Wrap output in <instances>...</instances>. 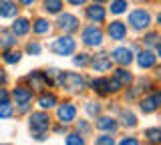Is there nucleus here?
Listing matches in <instances>:
<instances>
[{"label": "nucleus", "instance_id": "f257e3e1", "mask_svg": "<svg viewBox=\"0 0 161 145\" xmlns=\"http://www.w3.org/2000/svg\"><path fill=\"white\" fill-rule=\"evenodd\" d=\"M151 22H153V16H151V12L147 8H135V10H131L129 16H127V24H129V28L133 32L149 31Z\"/></svg>", "mask_w": 161, "mask_h": 145}, {"label": "nucleus", "instance_id": "f03ea898", "mask_svg": "<svg viewBox=\"0 0 161 145\" xmlns=\"http://www.w3.org/2000/svg\"><path fill=\"white\" fill-rule=\"evenodd\" d=\"M105 41V31L99 24H87L80 31V42L87 48H99Z\"/></svg>", "mask_w": 161, "mask_h": 145}, {"label": "nucleus", "instance_id": "7ed1b4c3", "mask_svg": "<svg viewBox=\"0 0 161 145\" xmlns=\"http://www.w3.org/2000/svg\"><path fill=\"white\" fill-rule=\"evenodd\" d=\"M48 48H50V53L58 54V57H70V54L77 53V41L70 34H63V36L54 38Z\"/></svg>", "mask_w": 161, "mask_h": 145}, {"label": "nucleus", "instance_id": "20e7f679", "mask_svg": "<svg viewBox=\"0 0 161 145\" xmlns=\"http://www.w3.org/2000/svg\"><path fill=\"white\" fill-rule=\"evenodd\" d=\"M50 127H53V121H50L48 111L40 109V111H34V113L28 115V129H30V133H47Z\"/></svg>", "mask_w": 161, "mask_h": 145}, {"label": "nucleus", "instance_id": "39448f33", "mask_svg": "<svg viewBox=\"0 0 161 145\" xmlns=\"http://www.w3.org/2000/svg\"><path fill=\"white\" fill-rule=\"evenodd\" d=\"M54 26H57L63 34H73V32L80 31V20H79V16H75L73 12H60V14H57Z\"/></svg>", "mask_w": 161, "mask_h": 145}, {"label": "nucleus", "instance_id": "423d86ee", "mask_svg": "<svg viewBox=\"0 0 161 145\" xmlns=\"http://www.w3.org/2000/svg\"><path fill=\"white\" fill-rule=\"evenodd\" d=\"M24 83H26V87H30L32 91H36V93L44 91V89H48V87H53L44 71H32V73H28L26 77H24Z\"/></svg>", "mask_w": 161, "mask_h": 145}, {"label": "nucleus", "instance_id": "0eeeda50", "mask_svg": "<svg viewBox=\"0 0 161 145\" xmlns=\"http://www.w3.org/2000/svg\"><path fill=\"white\" fill-rule=\"evenodd\" d=\"M77 113H79V109L73 101H64V103L57 105V119L64 125H70L77 121Z\"/></svg>", "mask_w": 161, "mask_h": 145}, {"label": "nucleus", "instance_id": "6e6552de", "mask_svg": "<svg viewBox=\"0 0 161 145\" xmlns=\"http://www.w3.org/2000/svg\"><path fill=\"white\" fill-rule=\"evenodd\" d=\"M63 89H67L69 93L80 95L85 89H87V79H85L80 73H67V79H64Z\"/></svg>", "mask_w": 161, "mask_h": 145}, {"label": "nucleus", "instance_id": "1a4fd4ad", "mask_svg": "<svg viewBox=\"0 0 161 145\" xmlns=\"http://www.w3.org/2000/svg\"><path fill=\"white\" fill-rule=\"evenodd\" d=\"M105 34L115 42H123L125 38H127V34H129V26H127V22H123V20H113V22L107 24Z\"/></svg>", "mask_w": 161, "mask_h": 145}, {"label": "nucleus", "instance_id": "9d476101", "mask_svg": "<svg viewBox=\"0 0 161 145\" xmlns=\"http://www.w3.org/2000/svg\"><path fill=\"white\" fill-rule=\"evenodd\" d=\"M109 57L113 59V63L119 64V67H129V64L135 61L133 48H129V47H115L113 51L109 53Z\"/></svg>", "mask_w": 161, "mask_h": 145}, {"label": "nucleus", "instance_id": "9b49d317", "mask_svg": "<svg viewBox=\"0 0 161 145\" xmlns=\"http://www.w3.org/2000/svg\"><path fill=\"white\" fill-rule=\"evenodd\" d=\"M85 16L91 24H105L107 20V8H103L101 2H93L85 8Z\"/></svg>", "mask_w": 161, "mask_h": 145}, {"label": "nucleus", "instance_id": "f8f14e48", "mask_svg": "<svg viewBox=\"0 0 161 145\" xmlns=\"http://www.w3.org/2000/svg\"><path fill=\"white\" fill-rule=\"evenodd\" d=\"M135 63L141 71H149V69H155V64H157V54L151 48H143L135 54Z\"/></svg>", "mask_w": 161, "mask_h": 145}, {"label": "nucleus", "instance_id": "ddd939ff", "mask_svg": "<svg viewBox=\"0 0 161 145\" xmlns=\"http://www.w3.org/2000/svg\"><path fill=\"white\" fill-rule=\"evenodd\" d=\"M89 67L93 69L95 73H109L111 69H113V59H111L107 53H99V54H95V57H91Z\"/></svg>", "mask_w": 161, "mask_h": 145}, {"label": "nucleus", "instance_id": "4468645a", "mask_svg": "<svg viewBox=\"0 0 161 145\" xmlns=\"http://www.w3.org/2000/svg\"><path fill=\"white\" fill-rule=\"evenodd\" d=\"M36 105L40 109H44V111H50V109H57L58 105V95L54 91H48V89H44V91L38 93L36 97Z\"/></svg>", "mask_w": 161, "mask_h": 145}, {"label": "nucleus", "instance_id": "2eb2a0df", "mask_svg": "<svg viewBox=\"0 0 161 145\" xmlns=\"http://www.w3.org/2000/svg\"><path fill=\"white\" fill-rule=\"evenodd\" d=\"M95 127H97L101 133H115L121 125H119V119H115V117H109V115H99L97 121H95Z\"/></svg>", "mask_w": 161, "mask_h": 145}, {"label": "nucleus", "instance_id": "dca6fc26", "mask_svg": "<svg viewBox=\"0 0 161 145\" xmlns=\"http://www.w3.org/2000/svg\"><path fill=\"white\" fill-rule=\"evenodd\" d=\"M10 97L16 101V105H22V103H32V97H34V91L26 85H16L10 93Z\"/></svg>", "mask_w": 161, "mask_h": 145}, {"label": "nucleus", "instance_id": "f3484780", "mask_svg": "<svg viewBox=\"0 0 161 145\" xmlns=\"http://www.w3.org/2000/svg\"><path fill=\"white\" fill-rule=\"evenodd\" d=\"M12 34L16 38H22V36H26V34L32 31V22L28 20V18H24V16H16V18H12Z\"/></svg>", "mask_w": 161, "mask_h": 145}, {"label": "nucleus", "instance_id": "a211bd4d", "mask_svg": "<svg viewBox=\"0 0 161 145\" xmlns=\"http://www.w3.org/2000/svg\"><path fill=\"white\" fill-rule=\"evenodd\" d=\"M18 2L16 0H0V18H16L18 16Z\"/></svg>", "mask_w": 161, "mask_h": 145}, {"label": "nucleus", "instance_id": "6ab92c4d", "mask_svg": "<svg viewBox=\"0 0 161 145\" xmlns=\"http://www.w3.org/2000/svg\"><path fill=\"white\" fill-rule=\"evenodd\" d=\"M161 107V105L157 103V99H155V95H145L143 99H139V111L143 115H153L157 109Z\"/></svg>", "mask_w": 161, "mask_h": 145}, {"label": "nucleus", "instance_id": "aec40b11", "mask_svg": "<svg viewBox=\"0 0 161 145\" xmlns=\"http://www.w3.org/2000/svg\"><path fill=\"white\" fill-rule=\"evenodd\" d=\"M53 31V22L48 20V18L40 16V18H34L32 20V34H36V36H47L50 34Z\"/></svg>", "mask_w": 161, "mask_h": 145}, {"label": "nucleus", "instance_id": "412c9836", "mask_svg": "<svg viewBox=\"0 0 161 145\" xmlns=\"http://www.w3.org/2000/svg\"><path fill=\"white\" fill-rule=\"evenodd\" d=\"M119 125L125 127V129H135L139 125V119L131 109H123V111L119 113Z\"/></svg>", "mask_w": 161, "mask_h": 145}, {"label": "nucleus", "instance_id": "4be33fe9", "mask_svg": "<svg viewBox=\"0 0 161 145\" xmlns=\"http://www.w3.org/2000/svg\"><path fill=\"white\" fill-rule=\"evenodd\" d=\"M91 91H93L95 95H99V97H107L109 95V89H107V77H97L93 79V81L89 83Z\"/></svg>", "mask_w": 161, "mask_h": 145}, {"label": "nucleus", "instance_id": "5701e85b", "mask_svg": "<svg viewBox=\"0 0 161 145\" xmlns=\"http://www.w3.org/2000/svg\"><path fill=\"white\" fill-rule=\"evenodd\" d=\"M63 8H64V0H42V10L47 14L57 16V14L63 12Z\"/></svg>", "mask_w": 161, "mask_h": 145}, {"label": "nucleus", "instance_id": "b1692460", "mask_svg": "<svg viewBox=\"0 0 161 145\" xmlns=\"http://www.w3.org/2000/svg\"><path fill=\"white\" fill-rule=\"evenodd\" d=\"M16 36L12 34V31H8V28H0V48H12L16 47Z\"/></svg>", "mask_w": 161, "mask_h": 145}, {"label": "nucleus", "instance_id": "393cba45", "mask_svg": "<svg viewBox=\"0 0 161 145\" xmlns=\"http://www.w3.org/2000/svg\"><path fill=\"white\" fill-rule=\"evenodd\" d=\"M2 63L4 64H18L20 61H22V53L16 51V48H4V53H2Z\"/></svg>", "mask_w": 161, "mask_h": 145}, {"label": "nucleus", "instance_id": "a878e982", "mask_svg": "<svg viewBox=\"0 0 161 145\" xmlns=\"http://www.w3.org/2000/svg\"><path fill=\"white\" fill-rule=\"evenodd\" d=\"M161 41V34L157 31H145L143 38H141V44H143L145 48H155Z\"/></svg>", "mask_w": 161, "mask_h": 145}, {"label": "nucleus", "instance_id": "bb28decb", "mask_svg": "<svg viewBox=\"0 0 161 145\" xmlns=\"http://www.w3.org/2000/svg\"><path fill=\"white\" fill-rule=\"evenodd\" d=\"M113 77H117L119 81L125 85V87L135 81V77H133V73L129 71V67H119V69H115V71H113Z\"/></svg>", "mask_w": 161, "mask_h": 145}, {"label": "nucleus", "instance_id": "cd10ccee", "mask_svg": "<svg viewBox=\"0 0 161 145\" xmlns=\"http://www.w3.org/2000/svg\"><path fill=\"white\" fill-rule=\"evenodd\" d=\"M127 8H129L127 0H111V2H109V12L113 14V16H121V14H125Z\"/></svg>", "mask_w": 161, "mask_h": 145}, {"label": "nucleus", "instance_id": "c85d7f7f", "mask_svg": "<svg viewBox=\"0 0 161 145\" xmlns=\"http://www.w3.org/2000/svg\"><path fill=\"white\" fill-rule=\"evenodd\" d=\"M143 137L147 143H161V127H149L143 131Z\"/></svg>", "mask_w": 161, "mask_h": 145}, {"label": "nucleus", "instance_id": "c756f323", "mask_svg": "<svg viewBox=\"0 0 161 145\" xmlns=\"http://www.w3.org/2000/svg\"><path fill=\"white\" fill-rule=\"evenodd\" d=\"M85 113H87L89 117L97 119L99 115L103 113V107H101V103H99V101H87V103H85Z\"/></svg>", "mask_w": 161, "mask_h": 145}, {"label": "nucleus", "instance_id": "7c9ffc66", "mask_svg": "<svg viewBox=\"0 0 161 145\" xmlns=\"http://www.w3.org/2000/svg\"><path fill=\"white\" fill-rule=\"evenodd\" d=\"M73 64L77 69H85V67H89L91 64V54L89 53H75V57H73Z\"/></svg>", "mask_w": 161, "mask_h": 145}, {"label": "nucleus", "instance_id": "2f4dec72", "mask_svg": "<svg viewBox=\"0 0 161 145\" xmlns=\"http://www.w3.org/2000/svg\"><path fill=\"white\" fill-rule=\"evenodd\" d=\"M107 89H109V95H115V93H121L125 89V85L119 81L117 77H107Z\"/></svg>", "mask_w": 161, "mask_h": 145}, {"label": "nucleus", "instance_id": "473e14b6", "mask_svg": "<svg viewBox=\"0 0 161 145\" xmlns=\"http://www.w3.org/2000/svg\"><path fill=\"white\" fill-rule=\"evenodd\" d=\"M14 117V105L8 101H2L0 103V119H12Z\"/></svg>", "mask_w": 161, "mask_h": 145}, {"label": "nucleus", "instance_id": "72a5a7b5", "mask_svg": "<svg viewBox=\"0 0 161 145\" xmlns=\"http://www.w3.org/2000/svg\"><path fill=\"white\" fill-rule=\"evenodd\" d=\"M24 53L32 54V57H38V54L42 53V44H40L38 41H28L26 47H24Z\"/></svg>", "mask_w": 161, "mask_h": 145}, {"label": "nucleus", "instance_id": "f704fd0d", "mask_svg": "<svg viewBox=\"0 0 161 145\" xmlns=\"http://www.w3.org/2000/svg\"><path fill=\"white\" fill-rule=\"evenodd\" d=\"M64 143L67 145H85V135H80L79 131L69 133L67 137H64Z\"/></svg>", "mask_w": 161, "mask_h": 145}, {"label": "nucleus", "instance_id": "c9c22d12", "mask_svg": "<svg viewBox=\"0 0 161 145\" xmlns=\"http://www.w3.org/2000/svg\"><path fill=\"white\" fill-rule=\"evenodd\" d=\"M95 143L97 145H113L115 137H113V133H103V135H99V137H95Z\"/></svg>", "mask_w": 161, "mask_h": 145}, {"label": "nucleus", "instance_id": "e433bc0d", "mask_svg": "<svg viewBox=\"0 0 161 145\" xmlns=\"http://www.w3.org/2000/svg\"><path fill=\"white\" fill-rule=\"evenodd\" d=\"M75 125H77V131L80 135H91V131H93V127L89 125V121H85V119H80V121H75Z\"/></svg>", "mask_w": 161, "mask_h": 145}, {"label": "nucleus", "instance_id": "4c0bfd02", "mask_svg": "<svg viewBox=\"0 0 161 145\" xmlns=\"http://www.w3.org/2000/svg\"><path fill=\"white\" fill-rule=\"evenodd\" d=\"M137 89H139V93H149L151 89H153V83H151L149 79H143V77H141L139 81H137Z\"/></svg>", "mask_w": 161, "mask_h": 145}, {"label": "nucleus", "instance_id": "58836bf2", "mask_svg": "<svg viewBox=\"0 0 161 145\" xmlns=\"http://www.w3.org/2000/svg\"><path fill=\"white\" fill-rule=\"evenodd\" d=\"M125 99H127L129 103L131 101H137V99H139V89L137 87H131L129 91H125Z\"/></svg>", "mask_w": 161, "mask_h": 145}, {"label": "nucleus", "instance_id": "ea45409f", "mask_svg": "<svg viewBox=\"0 0 161 145\" xmlns=\"http://www.w3.org/2000/svg\"><path fill=\"white\" fill-rule=\"evenodd\" d=\"M119 143H121V145H137L139 139H137V137H123Z\"/></svg>", "mask_w": 161, "mask_h": 145}, {"label": "nucleus", "instance_id": "a19ab883", "mask_svg": "<svg viewBox=\"0 0 161 145\" xmlns=\"http://www.w3.org/2000/svg\"><path fill=\"white\" fill-rule=\"evenodd\" d=\"M64 2H67L69 6H87L89 0H64Z\"/></svg>", "mask_w": 161, "mask_h": 145}, {"label": "nucleus", "instance_id": "79ce46f5", "mask_svg": "<svg viewBox=\"0 0 161 145\" xmlns=\"http://www.w3.org/2000/svg\"><path fill=\"white\" fill-rule=\"evenodd\" d=\"M53 131H54V133H58V135H63V133H67V125L58 121V125H54V127H53Z\"/></svg>", "mask_w": 161, "mask_h": 145}, {"label": "nucleus", "instance_id": "37998d69", "mask_svg": "<svg viewBox=\"0 0 161 145\" xmlns=\"http://www.w3.org/2000/svg\"><path fill=\"white\" fill-rule=\"evenodd\" d=\"M32 139H34V141H47V139H48V131L47 133H32Z\"/></svg>", "mask_w": 161, "mask_h": 145}, {"label": "nucleus", "instance_id": "c03bdc74", "mask_svg": "<svg viewBox=\"0 0 161 145\" xmlns=\"http://www.w3.org/2000/svg\"><path fill=\"white\" fill-rule=\"evenodd\" d=\"M30 107H32L30 103H22V105H18V113H20V115H26V113L30 111Z\"/></svg>", "mask_w": 161, "mask_h": 145}, {"label": "nucleus", "instance_id": "a18cd8bd", "mask_svg": "<svg viewBox=\"0 0 161 145\" xmlns=\"http://www.w3.org/2000/svg\"><path fill=\"white\" fill-rule=\"evenodd\" d=\"M16 2L20 4V6H24V8H30V6L36 4V0H16Z\"/></svg>", "mask_w": 161, "mask_h": 145}, {"label": "nucleus", "instance_id": "49530a36", "mask_svg": "<svg viewBox=\"0 0 161 145\" xmlns=\"http://www.w3.org/2000/svg\"><path fill=\"white\" fill-rule=\"evenodd\" d=\"M8 99H10V93L6 91V89L0 87V103H2V101H8Z\"/></svg>", "mask_w": 161, "mask_h": 145}, {"label": "nucleus", "instance_id": "de8ad7c7", "mask_svg": "<svg viewBox=\"0 0 161 145\" xmlns=\"http://www.w3.org/2000/svg\"><path fill=\"white\" fill-rule=\"evenodd\" d=\"M6 81H8L6 73H4V71H0V87H4V85H6Z\"/></svg>", "mask_w": 161, "mask_h": 145}, {"label": "nucleus", "instance_id": "09e8293b", "mask_svg": "<svg viewBox=\"0 0 161 145\" xmlns=\"http://www.w3.org/2000/svg\"><path fill=\"white\" fill-rule=\"evenodd\" d=\"M155 81H161V67H155Z\"/></svg>", "mask_w": 161, "mask_h": 145}, {"label": "nucleus", "instance_id": "8fccbe9b", "mask_svg": "<svg viewBox=\"0 0 161 145\" xmlns=\"http://www.w3.org/2000/svg\"><path fill=\"white\" fill-rule=\"evenodd\" d=\"M155 22H157V26L161 28V10H159L157 14H155Z\"/></svg>", "mask_w": 161, "mask_h": 145}, {"label": "nucleus", "instance_id": "3c124183", "mask_svg": "<svg viewBox=\"0 0 161 145\" xmlns=\"http://www.w3.org/2000/svg\"><path fill=\"white\" fill-rule=\"evenodd\" d=\"M155 54H157V59H161V41H159L157 47H155Z\"/></svg>", "mask_w": 161, "mask_h": 145}, {"label": "nucleus", "instance_id": "603ef678", "mask_svg": "<svg viewBox=\"0 0 161 145\" xmlns=\"http://www.w3.org/2000/svg\"><path fill=\"white\" fill-rule=\"evenodd\" d=\"M93 2H101V4H103V2H109V0H93Z\"/></svg>", "mask_w": 161, "mask_h": 145}, {"label": "nucleus", "instance_id": "864d4df0", "mask_svg": "<svg viewBox=\"0 0 161 145\" xmlns=\"http://www.w3.org/2000/svg\"><path fill=\"white\" fill-rule=\"evenodd\" d=\"M141 2H143V0H141ZM145 2H149V0H145Z\"/></svg>", "mask_w": 161, "mask_h": 145}, {"label": "nucleus", "instance_id": "5fc2aeb1", "mask_svg": "<svg viewBox=\"0 0 161 145\" xmlns=\"http://www.w3.org/2000/svg\"><path fill=\"white\" fill-rule=\"evenodd\" d=\"M0 61H2V59H0Z\"/></svg>", "mask_w": 161, "mask_h": 145}]
</instances>
